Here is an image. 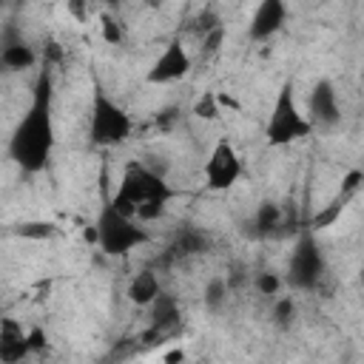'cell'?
I'll use <instances>...</instances> for the list:
<instances>
[{
  "label": "cell",
  "instance_id": "obj_1",
  "mask_svg": "<svg viewBox=\"0 0 364 364\" xmlns=\"http://www.w3.org/2000/svg\"><path fill=\"white\" fill-rule=\"evenodd\" d=\"M57 145V128H54V68L40 65L34 85H31V102L26 114L17 119L11 136H9V159L28 176L43 173L51 165Z\"/></svg>",
  "mask_w": 364,
  "mask_h": 364
},
{
  "label": "cell",
  "instance_id": "obj_2",
  "mask_svg": "<svg viewBox=\"0 0 364 364\" xmlns=\"http://www.w3.org/2000/svg\"><path fill=\"white\" fill-rule=\"evenodd\" d=\"M176 196H179V191L168 182V176H162L159 171H154L151 165H145L139 159H131V162H125L122 176H119V185L108 196V202H111V208L119 216L134 219V213H136V208L142 202H151V199L173 202Z\"/></svg>",
  "mask_w": 364,
  "mask_h": 364
},
{
  "label": "cell",
  "instance_id": "obj_3",
  "mask_svg": "<svg viewBox=\"0 0 364 364\" xmlns=\"http://www.w3.org/2000/svg\"><path fill=\"white\" fill-rule=\"evenodd\" d=\"M134 131L131 114L108 97V91L100 85V80L91 82V108H88V142L94 148H117L128 142Z\"/></svg>",
  "mask_w": 364,
  "mask_h": 364
},
{
  "label": "cell",
  "instance_id": "obj_4",
  "mask_svg": "<svg viewBox=\"0 0 364 364\" xmlns=\"http://www.w3.org/2000/svg\"><path fill=\"white\" fill-rule=\"evenodd\" d=\"M310 134H313V125L296 102V85H293V80H284L276 91L273 108L264 122V142L270 148H284V145L307 139Z\"/></svg>",
  "mask_w": 364,
  "mask_h": 364
},
{
  "label": "cell",
  "instance_id": "obj_5",
  "mask_svg": "<svg viewBox=\"0 0 364 364\" xmlns=\"http://www.w3.org/2000/svg\"><path fill=\"white\" fill-rule=\"evenodd\" d=\"M94 228H97V247H100L105 256H128L131 250L145 247V245L151 242L148 228H142L136 219L119 216V213L111 208L108 196H105L102 205H100V213H97Z\"/></svg>",
  "mask_w": 364,
  "mask_h": 364
},
{
  "label": "cell",
  "instance_id": "obj_6",
  "mask_svg": "<svg viewBox=\"0 0 364 364\" xmlns=\"http://www.w3.org/2000/svg\"><path fill=\"white\" fill-rule=\"evenodd\" d=\"M327 273V259H324V250L316 239L313 230L301 228L296 242H293V250H290V259H287V276L284 282L293 287V290H316L321 284Z\"/></svg>",
  "mask_w": 364,
  "mask_h": 364
},
{
  "label": "cell",
  "instance_id": "obj_7",
  "mask_svg": "<svg viewBox=\"0 0 364 364\" xmlns=\"http://www.w3.org/2000/svg\"><path fill=\"white\" fill-rule=\"evenodd\" d=\"M202 176H205V185L210 191H230L242 176H245V165H242V156L239 151L233 148V142L228 136H219L205 159V168H202Z\"/></svg>",
  "mask_w": 364,
  "mask_h": 364
},
{
  "label": "cell",
  "instance_id": "obj_8",
  "mask_svg": "<svg viewBox=\"0 0 364 364\" xmlns=\"http://www.w3.org/2000/svg\"><path fill=\"white\" fill-rule=\"evenodd\" d=\"M193 68V60L182 43V37H171L165 43V48L159 51V57L151 63V68L145 71V82L148 85H168V82H176L182 77H188Z\"/></svg>",
  "mask_w": 364,
  "mask_h": 364
},
{
  "label": "cell",
  "instance_id": "obj_9",
  "mask_svg": "<svg viewBox=\"0 0 364 364\" xmlns=\"http://www.w3.org/2000/svg\"><path fill=\"white\" fill-rule=\"evenodd\" d=\"M307 119L313 128H324V131H333L341 125V102H338V91H336V82L330 77H318L310 88V97H307Z\"/></svg>",
  "mask_w": 364,
  "mask_h": 364
},
{
  "label": "cell",
  "instance_id": "obj_10",
  "mask_svg": "<svg viewBox=\"0 0 364 364\" xmlns=\"http://www.w3.org/2000/svg\"><path fill=\"white\" fill-rule=\"evenodd\" d=\"M40 60L37 48L23 37V31L14 23L0 26V71L17 74V71H28L34 68Z\"/></svg>",
  "mask_w": 364,
  "mask_h": 364
},
{
  "label": "cell",
  "instance_id": "obj_11",
  "mask_svg": "<svg viewBox=\"0 0 364 364\" xmlns=\"http://www.w3.org/2000/svg\"><path fill=\"white\" fill-rule=\"evenodd\" d=\"M287 23V6L284 0H262L253 14H250V23H247V37L250 43H264L270 40L273 34H279Z\"/></svg>",
  "mask_w": 364,
  "mask_h": 364
},
{
  "label": "cell",
  "instance_id": "obj_12",
  "mask_svg": "<svg viewBox=\"0 0 364 364\" xmlns=\"http://www.w3.org/2000/svg\"><path fill=\"white\" fill-rule=\"evenodd\" d=\"M210 250V236L199 228V225H179L168 250L162 253V264H171V262H179V259H191V256H202Z\"/></svg>",
  "mask_w": 364,
  "mask_h": 364
},
{
  "label": "cell",
  "instance_id": "obj_13",
  "mask_svg": "<svg viewBox=\"0 0 364 364\" xmlns=\"http://www.w3.org/2000/svg\"><path fill=\"white\" fill-rule=\"evenodd\" d=\"M148 330H154L162 338H173L182 330V307L173 293H159L148 304Z\"/></svg>",
  "mask_w": 364,
  "mask_h": 364
},
{
  "label": "cell",
  "instance_id": "obj_14",
  "mask_svg": "<svg viewBox=\"0 0 364 364\" xmlns=\"http://www.w3.org/2000/svg\"><path fill=\"white\" fill-rule=\"evenodd\" d=\"M282 228H284V210L279 202L273 199H262L253 210V216L242 225V233L247 239H273V236H282Z\"/></svg>",
  "mask_w": 364,
  "mask_h": 364
},
{
  "label": "cell",
  "instance_id": "obj_15",
  "mask_svg": "<svg viewBox=\"0 0 364 364\" xmlns=\"http://www.w3.org/2000/svg\"><path fill=\"white\" fill-rule=\"evenodd\" d=\"M26 330L14 316L0 318V364H23L28 358Z\"/></svg>",
  "mask_w": 364,
  "mask_h": 364
},
{
  "label": "cell",
  "instance_id": "obj_16",
  "mask_svg": "<svg viewBox=\"0 0 364 364\" xmlns=\"http://www.w3.org/2000/svg\"><path fill=\"white\" fill-rule=\"evenodd\" d=\"M162 293V284H159V276L154 267H142L131 276L128 287H125V299L134 304V307H148L156 296Z\"/></svg>",
  "mask_w": 364,
  "mask_h": 364
},
{
  "label": "cell",
  "instance_id": "obj_17",
  "mask_svg": "<svg viewBox=\"0 0 364 364\" xmlns=\"http://www.w3.org/2000/svg\"><path fill=\"white\" fill-rule=\"evenodd\" d=\"M353 199H358V196H350V193H344V191H336V193L330 196V202H327V205H321V208L313 213V219H310L307 230L321 233V230L333 228V225L341 219V213L350 208V202H353Z\"/></svg>",
  "mask_w": 364,
  "mask_h": 364
},
{
  "label": "cell",
  "instance_id": "obj_18",
  "mask_svg": "<svg viewBox=\"0 0 364 364\" xmlns=\"http://www.w3.org/2000/svg\"><path fill=\"white\" fill-rule=\"evenodd\" d=\"M11 236L28 239V242H51V239L63 236V228L48 219H26V222L11 225Z\"/></svg>",
  "mask_w": 364,
  "mask_h": 364
},
{
  "label": "cell",
  "instance_id": "obj_19",
  "mask_svg": "<svg viewBox=\"0 0 364 364\" xmlns=\"http://www.w3.org/2000/svg\"><path fill=\"white\" fill-rule=\"evenodd\" d=\"M228 293H230V284H228L225 276L208 279V284H205V290H202V304H205V310L222 313L225 304H228Z\"/></svg>",
  "mask_w": 364,
  "mask_h": 364
},
{
  "label": "cell",
  "instance_id": "obj_20",
  "mask_svg": "<svg viewBox=\"0 0 364 364\" xmlns=\"http://www.w3.org/2000/svg\"><path fill=\"white\" fill-rule=\"evenodd\" d=\"M296 316H299L296 299H290V296H276V299H273V307H270V318H273V324H276V327L287 330V327L296 321Z\"/></svg>",
  "mask_w": 364,
  "mask_h": 364
},
{
  "label": "cell",
  "instance_id": "obj_21",
  "mask_svg": "<svg viewBox=\"0 0 364 364\" xmlns=\"http://www.w3.org/2000/svg\"><path fill=\"white\" fill-rule=\"evenodd\" d=\"M222 114V102H219V94L216 91H202L193 102V117L205 119V122H216Z\"/></svg>",
  "mask_w": 364,
  "mask_h": 364
},
{
  "label": "cell",
  "instance_id": "obj_22",
  "mask_svg": "<svg viewBox=\"0 0 364 364\" xmlns=\"http://www.w3.org/2000/svg\"><path fill=\"white\" fill-rule=\"evenodd\" d=\"M253 287H256V293H259V296L276 299V296H279V290H282V276H279V273H273V270H262V273H256Z\"/></svg>",
  "mask_w": 364,
  "mask_h": 364
},
{
  "label": "cell",
  "instance_id": "obj_23",
  "mask_svg": "<svg viewBox=\"0 0 364 364\" xmlns=\"http://www.w3.org/2000/svg\"><path fill=\"white\" fill-rule=\"evenodd\" d=\"M100 34L108 46H119L122 43V23L111 11H102L100 14Z\"/></svg>",
  "mask_w": 364,
  "mask_h": 364
},
{
  "label": "cell",
  "instance_id": "obj_24",
  "mask_svg": "<svg viewBox=\"0 0 364 364\" xmlns=\"http://www.w3.org/2000/svg\"><path fill=\"white\" fill-rule=\"evenodd\" d=\"M199 40H202V46H199L202 57H205V60L216 57V54H219V48H222V43H225V26H219V28L208 31V34H205V37H199Z\"/></svg>",
  "mask_w": 364,
  "mask_h": 364
},
{
  "label": "cell",
  "instance_id": "obj_25",
  "mask_svg": "<svg viewBox=\"0 0 364 364\" xmlns=\"http://www.w3.org/2000/svg\"><path fill=\"white\" fill-rule=\"evenodd\" d=\"M219 26H225V23H222V17H219L213 9H202V11L196 14V20H193V31H196L199 37H205L208 31H213V28H219Z\"/></svg>",
  "mask_w": 364,
  "mask_h": 364
},
{
  "label": "cell",
  "instance_id": "obj_26",
  "mask_svg": "<svg viewBox=\"0 0 364 364\" xmlns=\"http://www.w3.org/2000/svg\"><path fill=\"white\" fill-rule=\"evenodd\" d=\"M361 188H364V171H361V168H350V171L341 176V182H338V191H344V193H350V196H358Z\"/></svg>",
  "mask_w": 364,
  "mask_h": 364
},
{
  "label": "cell",
  "instance_id": "obj_27",
  "mask_svg": "<svg viewBox=\"0 0 364 364\" xmlns=\"http://www.w3.org/2000/svg\"><path fill=\"white\" fill-rule=\"evenodd\" d=\"M26 341H28V353H31V355L48 353V336H46L43 327H28V330H26Z\"/></svg>",
  "mask_w": 364,
  "mask_h": 364
},
{
  "label": "cell",
  "instance_id": "obj_28",
  "mask_svg": "<svg viewBox=\"0 0 364 364\" xmlns=\"http://www.w3.org/2000/svg\"><path fill=\"white\" fill-rule=\"evenodd\" d=\"M162 364H185V347H171V350H165Z\"/></svg>",
  "mask_w": 364,
  "mask_h": 364
},
{
  "label": "cell",
  "instance_id": "obj_29",
  "mask_svg": "<svg viewBox=\"0 0 364 364\" xmlns=\"http://www.w3.org/2000/svg\"><path fill=\"white\" fill-rule=\"evenodd\" d=\"M173 119H176V108H165V111L156 114V125H159V128H171Z\"/></svg>",
  "mask_w": 364,
  "mask_h": 364
},
{
  "label": "cell",
  "instance_id": "obj_30",
  "mask_svg": "<svg viewBox=\"0 0 364 364\" xmlns=\"http://www.w3.org/2000/svg\"><path fill=\"white\" fill-rule=\"evenodd\" d=\"M68 14H74V17L82 23V20H85V14H88V9H85V3H77V0H71V3H68Z\"/></svg>",
  "mask_w": 364,
  "mask_h": 364
},
{
  "label": "cell",
  "instance_id": "obj_31",
  "mask_svg": "<svg viewBox=\"0 0 364 364\" xmlns=\"http://www.w3.org/2000/svg\"><path fill=\"white\" fill-rule=\"evenodd\" d=\"M82 239H85L88 245H97V228H94V225H85V230H82Z\"/></svg>",
  "mask_w": 364,
  "mask_h": 364
},
{
  "label": "cell",
  "instance_id": "obj_32",
  "mask_svg": "<svg viewBox=\"0 0 364 364\" xmlns=\"http://www.w3.org/2000/svg\"><path fill=\"white\" fill-rule=\"evenodd\" d=\"M202 364H210V361H202Z\"/></svg>",
  "mask_w": 364,
  "mask_h": 364
}]
</instances>
